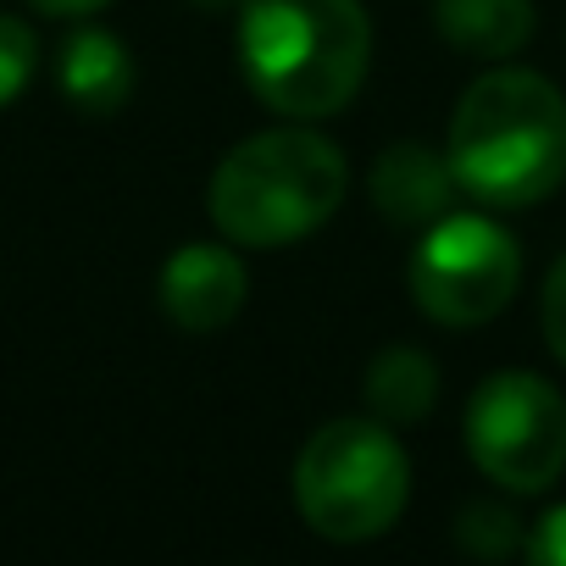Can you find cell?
I'll return each instance as SVG.
<instances>
[{"label":"cell","instance_id":"cell-6","mask_svg":"<svg viewBox=\"0 0 566 566\" xmlns=\"http://www.w3.org/2000/svg\"><path fill=\"white\" fill-rule=\"evenodd\" d=\"M467 450L500 489L538 494L566 472V400L533 373H494L467 406Z\"/></svg>","mask_w":566,"mask_h":566},{"label":"cell","instance_id":"cell-13","mask_svg":"<svg viewBox=\"0 0 566 566\" xmlns=\"http://www.w3.org/2000/svg\"><path fill=\"white\" fill-rule=\"evenodd\" d=\"M455 533H461V544H467L472 555H483V560H500V555H511V549L522 544L516 516L500 511V505H467Z\"/></svg>","mask_w":566,"mask_h":566},{"label":"cell","instance_id":"cell-10","mask_svg":"<svg viewBox=\"0 0 566 566\" xmlns=\"http://www.w3.org/2000/svg\"><path fill=\"white\" fill-rule=\"evenodd\" d=\"M444 45L500 62L533 40V0H439L433 12Z\"/></svg>","mask_w":566,"mask_h":566},{"label":"cell","instance_id":"cell-5","mask_svg":"<svg viewBox=\"0 0 566 566\" xmlns=\"http://www.w3.org/2000/svg\"><path fill=\"white\" fill-rule=\"evenodd\" d=\"M516 277H522L516 239L489 217L450 211L428 222L411 255V301L444 328H478L511 306Z\"/></svg>","mask_w":566,"mask_h":566},{"label":"cell","instance_id":"cell-17","mask_svg":"<svg viewBox=\"0 0 566 566\" xmlns=\"http://www.w3.org/2000/svg\"><path fill=\"white\" fill-rule=\"evenodd\" d=\"M200 7H228V0H200Z\"/></svg>","mask_w":566,"mask_h":566},{"label":"cell","instance_id":"cell-16","mask_svg":"<svg viewBox=\"0 0 566 566\" xmlns=\"http://www.w3.org/2000/svg\"><path fill=\"white\" fill-rule=\"evenodd\" d=\"M29 7L45 12V18H90V12L112 7V0H29Z\"/></svg>","mask_w":566,"mask_h":566},{"label":"cell","instance_id":"cell-9","mask_svg":"<svg viewBox=\"0 0 566 566\" xmlns=\"http://www.w3.org/2000/svg\"><path fill=\"white\" fill-rule=\"evenodd\" d=\"M56 84L84 117H112L134 95V56L106 29H73L56 56Z\"/></svg>","mask_w":566,"mask_h":566},{"label":"cell","instance_id":"cell-2","mask_svg":"<svg viewBox=\"0 0 566 566\" xmlns=\"http://www.w3.org/2000/svg\"><path fill=\"white\" fill-rule=\"evenodd\" d=\"M450 167L483 206L516 211L555 195L566 178V101L527 67L478 78L450 123Z\"/></svg>","mask_w":566,"mask_h":566},{"label":"cell","instance_id":"cell-11","mask_svg":"<svg viewBox=\"0 0 566 566\" xmlns=\"http://www.w3.org/2000/svg\"><path fill=\"white\" fill-rule=\"evenodd\" d=\"M433 400H439V367L422 350L395 345L367 367V406L378 411V422H417L433 411Z\"/></svg>","mask_w":566,"mask_h":566},{"label":"cell","instance_id":"cell-3","mask_svg":"<svg viewBox=\"0 0 566 566\" xmlns=\"http://www.w3.org/2000/svg\"><path fill=\"white\" fill-rule=\"evenodd\" d=\"M345 156L317 128H266L222 156L211 172V222L233 244H295L317 233L345 200Z\"/></svg>","mask_w":566,"mask_h":566},{"label":"cell","instance_id":"cell-8","mask_svg":"<svg viewBox=\"0 0 566 566\" xmlns=\"http://www.w3.org/2000/svg\"><path fill=\"white\" fill-rule=\"evenodd\" d=\"M455 195H461V178H455V167H450L444 150L389 145L373 161V206L395 228H428V222L450 217L455 211Z\"/></svg>","mask_w":566,"mask_h":566},{"label":"cell","instance_id":"cell-4","mask_svg":"<svg viewBox=\"0 0 566 566\" xmlns=\"http://www.w3.org/2000/svg\"><path fill=\"white\" fill-rule=\"evenodd\" d=\"M406 494H411V467L384 422L339 417L317 428L295 461V505L306 527L339 544L389 533L406 511Z\"/></svg>","mask_w":566,"mask_h":566},{"label":"cell","instance_id":"cell-12","mask_svg":"<svg viewBox=\"0 0 566 566\" xmlns=\"http://www.w3.org/2000/svg\"><path fill=\"white\" fill-rule=\"evenodd\" d=\"M34 67H40V40H34V29L18 23V18H0V106L18 101V95L29 90Z\"/></svg>","mask_w":566,"mask_h":566},{"label":"cell","instance_id":"cell-7","mask_svg":"<svg viewBox=\"0 0 566 566\" xmlns=\"http://www.w3.org/2000/svg\"><path fill=\"white\" fill-rule=\"evenodd\" d=\"M244 306V266L222 244H184L161 266V312L189 334H211L233 323Z\"/></svg>","mask_w":566,"mask_h":566},{"label":"cell","instance_id":"cell-1","mask_svg":"<svg viewBox=\"0 0 566 566\" xmlns=\"http://www.w3.org/2000/svg\"><path fill=\"white\" fill-rule=\"evenodd\" d=\"M367 12L361 0H244L239 67L277 117L317 123L350 106L367 73Z\"/></svg>","mask_w":566,"mask_h":566},{"label":"cell","instance_id":"cell-14","mask_svg":"<svg viewBox=\"0 0 566 566\" xmlns=\"http://www.w3.org/2000/svg\"><path fill=\"white\" fill-rule=\"evenodd\" d=\"M544 345L555 350V361L566 367V255L549 266V277H544Z\"/></svg>","mask_w":566,"mask_h":566},{"label":"cell","instance_id":"cell-15","mask_svg":"<svg viewBox=\"0 0 566 566\" xmlns=\"http://www.w3.org/2000/svg\"><path fill=\"white\" fill-rule=\"evenodd\" d=\"M527 560L538 566H566V505H555L549 516H538V527L527 533Z\"/></svg>","mask_w":566,"mask_h":566}]
</instances>
